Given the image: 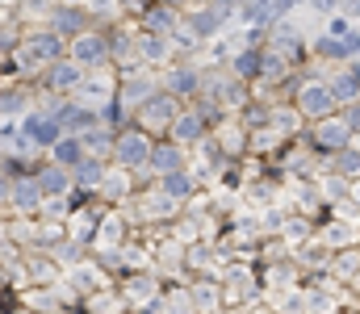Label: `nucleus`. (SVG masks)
Wrapping results in <instances>:
<instances>
[{
	"mask_svg": "<svg viewBox=\"0 0 360 314\" xmlns=\"http://www.w3.org/2000/svg\"><path fill=\"white\" fill-rule=\"evenodd\" d=\"M113 285L122 289V298H126V306H130V310H147V306L160 298L164 277H160L155 268H130V273L113 277Z\"/></svg>",
	"mask_w": 360,
	"mask_h": 314,
	"instance_id": "nucleus-6",
	"label": "nucleus"
},
{
	"mask_svg": "<svg viewBox=\"0 0 360 314\" xmlns=\"http://www.w3.org/2000/svg\"><path fill=\"white\" fill-rule=\"evenodd\" d=\"M310 8H314V13H323V17H331V13L340 8V0H310Z\"/></svg>",
	"mask_w": 360,
	"mask_h": 314,
	"instance_id": "nucleus-52",
	"label": "nucleus"
},
{
	"mask_svg": "<svg viewBox=\"0 0 360 314\" xmlns=\"http://www.w3.org/2000/svg\"><path fill=\"white\" fill-rule=\"evenodd\" d=\"M134 235V222L126 218L122 206H109L96 222V235H92V251H105V247H122L126 239Z\"/></svg>",
	"mask_w": 360,
	"mask_h": 314,
	"instance_id": "nucleus-17",
	"label": "nucleus"
},
{
	"mask_svg": "<svg viewBox=\"0 0 360 314\" xmlns=\"http://www.w3.org/2000/svg\"><path fill=\"white\" fill-rule=\"evenodd\" d=\"M285 143H289V138H285V134H281L272 122H269V126H256V130H248V151H252V155H264V159H272V155H276Z\"/></svg>",
	"mask_w": 360,
	"mask_h": 314,
	"instance_id": "nucleus-34",
	"label": "nucleus"
},
{
	"mask_svg": "<svg viewBox=\"0 0 360 314\" xmlns=\"http://www.w3.org/2000/svg\"><path fill=\"white\" fill-rule=\"evenodd\" d=\"M160 298H164V314H193V294H188V281H164V289H160Z\"/></svg>",
	"mask_w": 360,
	"mask_h": 314,
	"instance_id": "nucleus-40",
	"label": "nucleus"
},
{
	"mask_svg": "<svg viewBox=\"0 0 360 314\" xmlns=\"http://www.w3.org/2000/svg\"><path fill=\"white\" fill-rule=\"evenodd\" d=\"M260 55H264V42H243V46L226 59V67H231L239 80L256 84V80H260Z\"/></svg>",
	"mask_w": 360,
	"mask_h": 314,
	"instance_id": "nucleus-31",
	"label": "nucleus"
},
{
	"mask_svg": "<svg viewBox=\"0 0 360 314\" xmlns=\"http://www.w3.org/2000/svg\"><path fill=\"white\" fill-rule=\"evenodd\" d=\"M96 113H101V122H105V126H109V130H122V126H130V122H134V113H130V109H126V105L117 101V93H113V97H109V101L101 105V109H96Z\"/></svg>",
	"mask_w": 360,
	"mask_h": 314,
	"instance_id": "nucleus-46",
	"label": "nucleus"
},
{
	"mask_svg": "<svg viewBox=\"0 0 360 314\" xmlns=\"http://www.w3.org/2000/svg\"><path fill=\"white\" fill-rule=\"evenodd\" d=\"M348 30H352V17L335 8V13L327 17V34H335V38H348Z\"/></svg>",
	"mask_w": 360,
	"mask_h": 314,
	"instance_id": "nucleus-49",
	"label": "nucleus"
},
{
	"mask_svg": "<svg viewBox=\"0 0 360 314\" xmlns=\"http://www.w3.org/2000/svg\"><path fill=\"white\" fill-rule=\"evenodd\" d=\"M46 202L42 185L34 172H21V176H8V202H4V214H38Z\"/></svg>",
	"mask_w": 360,
	"mask_h": 314,
	"instance_id": "nucleus-15",
	"label": "nucleus"
},
{
	"mask_svg": "<svg viewBox=\"0 0 360 314\" xmlns=\"http://www.w3.org/2000/svg\"><path fill=\"white\" fill-rule=\"evenodd\" d=\"M264 46L272 51H281L293 67H302L306 59H310V42H306V34L289 21V17H281V21H272L269 30H264Z\"/></svg>",
	"mask_w": 360,
	"mask_h": 314,
	"instance_id": "nucleus-9",
	"label": "nucleus"
},
{
	"mask_svg": "<svg viewBox=\"0 0 360 314\" xmlns=\"http://www.w3.org/2000/svg\"><path fill=\"white\" fill-rule=\"evenodd\" d=\"M113 93H117V67H113V63H105V67H92V72H84V80L76 84L72 101H80V105H92V109H101V105L109 101Z\"/></svg>",
	"mask_w": 360,
	"mask_h": 314,
	"instance_id": "nucleus-14",
	"label": "nucleus"
},
{
	"mask_svg": "<svg viewBox=\"0 0 360 314\" xmlns=\"http://www.w3.org/2000/svg\"><path fill=\"white\" fill-rule=\"evenodd\" d=\"M272 168L281 172V176H297V181H314L319 172H323V155L297 134V138H289L276 155H272Z\"/></svg>",
	"mask_w": 360,
	"mask_h": 314,
	"instance_id": "nucleus-2",
	"label": "nucleus"
},
{
	"mask_svg": "<svg viewBox=\"0 0 360 314\" xmlns=\"http://www.w3.org/2000/svg\"><path fill=\"white\" fill-rule=\"evenodd\" d=\"M46 251H51V256H55L63 268H72V264H80L84 256H92L89 243H80V239H72V235H63V239H59L55 247H46Z\"/></svg>",
	"mask_w": 360,
	"mask_h": 314,
	"instance_id": "nucleus-42",
	"label": "nucleus"
},
{
	"mask_svg": "<svg viewBox=\"0 0 360 314\" xmlns=\"http://www.w3.org/2000/svg\"><path fill=\"white\" fill-rule=\"evenodd\" d=\"M155 89H160V72L147 67V63H134V67H122L117 72V101L126 105L130 113L147 101Z\"/></svg>",
	"mask_w": 360,
	"mask_h": 314,
	"instance_id": "nucleus-8",
	"label": "nucleus"
},
{
	"mask_svg": "<svg viewBox=\"0 0 360 314\" xmlns=\"http://www.w3.org/2000/svg\"><path fill=\"white\" fill-rule=\"evenodd\" d=\"M130 193H134V172L122 168V164H105V176H101V185H96V197L109 202V206H122Z\"/></svg>",
	"mask_w": 360,
	"mask_h": 314,
	"instance_id": "nucleus-22",
	"label": "nucleus"
},
{
	"mask_svg": "<svg viewBox=\"0 0 360 314\" xmlns=\"http://www.w3.org/2000/svg\"><path fill=\"white\" fill-rule=\"evenodd\" d=\"M63 281H68V285L76 289V298H80V306H84V298H89V294H96L101 285H109L113 277H109V273L101 268V260H96V256H84L80 264L63 268Z\"/></svg>",
	"mask_w": 360,
	"mask_h": 314,
	"instance_id": "nucleus-18",
	"label": "nucleus"
},
{
	"mask_svg": "<svg viewBox=\"0 0 360 314\" xmlns=\"http://www.w3.org/2000/svg\"><path fill=\"white\" fill-rule=\"evenodd\" d=\"M306 67V63H302ZM289 101L302 109V117L306 122H314V117H327V113H335L340 109V97H335V89H331V80L327 76H302L297 80V89H293V97Z\"/></svg>",
	"mask_w": 360,
	"mask_h": 314,
	"instance_id": "nucleus-1",
	"label": "nucleus"
},
{
	"mask_svg": "<svg viewBox=\"0 0 360 314\" xmlns=\"http://www.w3.org/2000/svg\"><path fill=\"white\" fill-rule=\"evenodd\" d=\"M235 21H239V25H252V30H269L272 21H276V13H272V0H243Z\"/></svg>",
	"mask_w": 360,
	"mask_h": 314,
	"instance_id": "nucleus-37",
	"label": "nucleus"
},
{
	"mask_svg": "<svg viewBox=\"0 0 360 314\" xmlns=\"http://www.w3.org/2000/svg\"><path fill=\"white\" fill-rule=\"evenodd\" d=\"M46 4H59V0H46Z\"/></svg>",
	"mask_w": 360,
	"mask_h": 314,
	"instance_id": "nucleus-59",
	"label": "nucleus"
},
{
	"mask_svg": "<svg viewBox=\"0 0 360 314\" xmlns=\"http://www.w3.org/2000/svg\"><path fill=\"white\" fill-rule=\"evenodd\" d=\"M310 59H319V63H327V67H335V63L352 59V51H348V38H335V34H319V38L310 42Z\"/></svg>",
	"mask_w": 360,
	"mask_h": 314,
	"instance_id": "nucleus-33",
	"label": "nucleus"
},
{
	"mask_svg": "<svg viewBox=\"0 0 360 314\" xmlns=\"http://www.w3.org/2000/svg\"><path fill=\"white\" fill-rule=\"evenodd\" d=\"M314 226H319V222H314L310 214H302V209H289V214H285V222H281V239L293 247V243L310 239V235H314Z\"/></svg>",
	"mask_w": 360,
	"mask_h": 314,
	"instance_id": "nucleus-36",
	"label": "nucleus"
},
{
	"mask_svg": "<svg viewBox=\"0 0 360 314\" xmlns=\"http://www.w3.org/2000/svg\"><path fill=\"white\" fill-rule=\"evenodd\" d=\"M323 168H331V172H335V176H344V181H356V176H360V151L348 143V147H340L335 155H327V159H323Z\"/></svg>",
	"mask_w": 360,
	"mask_h": 314,
	"instance_id": "nucleus-39",
	"label": "nucleus"
},
{
	"mask_svg": "<svg viewBox=\"0 0 360 314\" xmlns=\"http://www.w3.org/2000/svg\"><path fill=\"white\" fill-rule=\"evenodd\" d=\"M160 89L172 93L176 101H197L201 93V67L188 59H172L168 67H160Z\"/></svg>",
	"mask_w": 360,
	"mask_h": 314,
	"instance_id": "nucleus-11",
	"label": "nucleus"
},
{
	"mask_svg": "<svg viewBox=\"0 0 360 314\" xmlns=\"http://www.w3.org/2000/svg\"><path fill=\"white\" fill-rule=\"evenodd\" d=\"M80 310H101V314L113 310V314H122V310H130V306H126L122 289H117V285L109 281V285H101L96 294H89V298H84V306H80Z\"/></svg>",
	"mask_w": 360,
	"mask_h": 314,
	"instance_id": "nucleus-38",
	"label": "nucleus"
},
{
	"mask_svg": "<svg viewBox=\"0 0 360 314\" xmlns=\"http://www.w3.org/2000/svg\"><path fill=\"white\" fill-rule=\"evenodd\" d=\"M340 13H348V17H360V0H340Z\"/></svg>",
	"mask_w": 360,
	"mask_h": 314,
	"instance_id": "nucleus-53",
	"label": "nucleus"
},
{
	"mask_svg": "<svg viewBox=\"0 0 360 314\" xmlns=\"http://www.w3.org/2000/svg\"><path fill=\"white\" fill-rule=\"evenodd\" d=\"M21 130L30 134V143H34L38 151H51V143H59V134H63V122H59L51 109L34 105V109L21 113Z\"/></svg>",
	"mask_w": 360,
	"mask_h": 314,
	"instance_id": "nucleus-16",
	"label": "nucleus"
},
{
	"mask_svg": "<svg viewBox=\"0 0 360 314\" xmlns=\"http://www.w3.org/2000/svg\"><path fill=\"white\" fill-rule=\"evenodd\" d=\"M68 55H72L84 72L105 67V63H109V30H101V25L80 30L76 38H68Z\"/></svg>",
	"mask_w": 360,
	"mask_h": 314,
	"instance_id": "nucleus-10",
	"label": "nucleus"
},
{
	"mask_svg": "<svg viewBox=\"0 0 360 314\" xmlns=\"http://www.w3.org/2000/svg\"><path fill=\"white\" fill-rule=\"evenodd\" d=\"M214 138L226 147L231 159H243L248 155V126L239 122V113H222V122L214 126Z\"/></svg>",
	"mask_w": 360,
	"mask_h": 314,
	"instance_id": "nucleus-27",
	"label": "nucleus"
},
{
	"mask_svg": "<svg viewBox=\"0 0 360 314\" xmlns=\"http://www.w3.org/2000/svg\"><path fill=\"white\" fill-rule=\"evenodd\" d=\"M68 4H84V0H68Z\"/></svg>",
	"mask_w": 360,
	"mask_h": 314,
	"instance_id": "nucleus-58",
	"label": "nucleus"
},
{
	"mask_svg": "<svg viewBox=\"0 0 360 314\" xmlns=\"http://www.w3.org/2000/svg\"><path fill=\"white\" fill-rule=\"evenodd\" d=\"M105 164L109 159H96V155H84L76 168H72V185H84V189H96L101 176H105Z\"/></svg>",
	"mask_w": 360,
	"mask_h": 314,
	"instance_id": "nucleus-44",
	"label": "nucleus"
},
{
	"mask_svg": "<svg viewBox=\"0 0 360 314\" xmlns=\"http://www.w3.org/2000/svg\"><path fill=\"white\" fill-rule=\"evenodd\" d=\"M68 214H72V197H68V193L46 197V202H42V209H38V218H55V222H68Z\"/></svg>",
	"mask_w": 360,
	"mask_h": 314,
	"instance_id": "nucleus-48",
	"label": "nucleus"
},
{
	"mask_svg": "<svg viewBox=\"0 0 360 314\" xmlns=\"http://www.w3.org/2000/svg\"><path fill=\"white\" fill-rule=\"evenodd\" d=\"M188 164V147L176 143L172 134H164V138H155L151 143V155H147V168L155 172V176H164V172H176Z\"/></svg>",
	"mask_w": 360,
	"mask_h": 314,
	"instance_id": "nucleus-21",
	"label": "nucleus"
},
{
	"mask_svg": "<svg viewBox=\"0 0 360 314\" xmlns=\"http://www.w3.org/2000/svg\"><path fill=\"white\" fill-rule=\"evenodd\" d=\"M4 202H8V176L0 172V209H4Z\"/></svg>",
	"mask_w": 360,
	"mask_h": 314,
	"instance_id": "nucleus-56",
	"label": "nucleus"
},
{
	"mask_svg": "<svg viewBox=\"0 0 360 314\" xmlns=\"http://www.w3.org/2000/svg\"><path fill=\"white\" fill-rule=\"evenodd\" d=\"M327 80H331V89H335L340 105L352 101V97H360V55L344 59V63H335V67L327 72Z\"/></svg>",
	"mask_w": 360,
	"mask_h": 314,
	"instance_id": "nucleus-29",
	"label": "nucleus"
},
{
	"mask_svg": "<svg viewBox=\"0 0 360 314\" xmlns=\"http://www.w3.org/2000/svg\"><path fill=\"white\" fill-rule=\"evenodd\" d=\"M139 59L147 63V67H168L172 59H176V46H172V34H147V30H139Z\"/></svg>",
	"mask_w": 360,
	"mask_h": 314,
	"instance_id": "nucleus-25",
	"label": "nucleus"
},
{
	"mask_svg": "<svg viewBox=\"0 0 360 314\" xmlns=\"http://www.w3.org/2000/svg\"><path fill=\"white\" fill-rule=\"evenodd\" d=\"M348 197L360 206V176H356V181H348Z\"/></svg>",
	"mask_w": 360,
	"mask_h": 314,
	"instance_id": "nucleus-55",
	"label": "nucleus"
},
{
	"mask_svg": "<svg viewBox=\"0 0 360 314\" xmlns=\"http://www.w3.org/2000/svg\"><path fill=\"white\" fill-rule=\"evenodd\" d=\"M46 25L51 30H59L63 38H76L80 30H89L92 17L84 4H68V0H59V4H51V13H46Z\"/></svg>",
	"mask_w": 360,
	"mask_h": 314,
	"instance_id": "nucleus-23",
	"label": "nucleus"
},
{
	"mask_svg": "<svg viewBox=\"0 0 360 314\" xmlns=\"http://www.w3.org/2000/svg\"><path fill=\"white\" fill-rule=\"evenodd\" d=\"M109 63H113L117 72L143 63V59H139V25H134V21H117V25L109 30Z\"/></svg>",
	"mask_w": 360,
	"mask_h": 314,
	"instance_id": "nucleus-19",
	"label": "nucleus"
},
{
	"mask_svg": "<svg viewBox=\"0 0 360 314\" xmlns=\"http://www.w3.org/2000/svg\"><path fill=\"white\" fill-rule=\"evenodd\" d=\"M155 185H160V189H164L168 197H176L180 206H184V202H188L193 193H201V189H205V185L197 181V172H193L188 164H184V168H176V172H164V176H155Z\"/></svg>",
	"mask_w": 360,
	"mask_h": 314,
	"instance_id": "nucleus-30",
	"label": "nucleus"
},
{
	"mask_svg": "<svg viewBox=\"0 0 360 314\" xmlns=\"http://www.w3.org/2000/svg\"><path fill=\"white\" fill-rule=\"evenodd\" d=\"M80 80H84V67H80L72 55H63V59H55V63H46V67L38 72L34 93H38V97H72Z\"/></svg>",
	"mask_w": 360,
	"mask_h": 314,
	"instance_id": "nucleus-4",
	"label": "nucleus"
},
{
	"mask_svg": "<svg viewBox=\"0 0 360 314\" xmlns=\"http://www.w3.org/2000/svg\"><path fill=\"white\" fill-rule=\"evenodd\" d=\"M164 4H176V8H184V4H188V0H164Z\"/></svg>",
	"mask_w": 360,
	"mask_h": 314,
	"instance_id": "nucleus-57",
	"label": "nucleus"
},
{
	"mask_svg": "<svg viewBox=\"0 0 360 314\" xmlns=\"http://www.w3.org/2000/svg\"><path fill=\"white\" fill-rule=\"evenodd\" d=\"M147 4H151V0H117V8H122V17H126V21H134Z\"/></svg>",
	"mask_w": 360,
	"mask_h": 314,
	"instance_id": "nucleus-51",
	"label": "nucleus"
},
{
	"mask_svg": "<svg viewBox=\"0 0 360 314\" xmlns=\"http://www.w3.org/2000/svg\"><path fill=\"white\" fill-rule=\"evenodd\" d=\"M348 51H352V55H360V30H356V25L348 30Z\"/></svg>",
	"mask_w": 360,
	"mask_h": 314,
	"instance_id": "nucleus-54",
	"label": "nucleus"
},
{
	"mask_svg": "<svg viewBox=\"0 0 360 314\" xmlns=\"http://www.w3.org/2000/svg\"><path fill=\"white\" fill-rule=\"evenodd\" d=\"M46 155H51V159H59L63 168H76L89 151H84V138H80V134L63 130V134H59V143H51V151H46Z\"/></svg>",
	"mask_w": 360,
	"mask_h": 314,
	"instance_id": "nucleus-35",
	"label": "nucleus"
},
{
	"mask_svg": "<svg viewBox=\"0 0 360 314\" xmlns=\"http://www.w3.org/2000/svg\"><path fill=\"white\" fill-rule=\"evenodd\" d=\"M210 130H214V122H210V113L201 109V101H184L176 109V117H172V130H168V134L193 151V147H197Z\"/></svg>",
	"mask_w": 360,
	"mask_h": 314,
	"instance_id": "nucleus-12",
	"label": "nucleus"
},
{
	"mask_svg": "<svg viewBox=\"0 0 360 314\" xmlns=\"http://www.w3.org/2000/svg\"><path fill=\"white\" fill-rule=\"evenodd\" d=\"M21 34H25V25L17 21V13L0 21V59H4V55H13V51L21 46Z\"/></svg>",
	"mask_w": 360,
	"mask_h": 314,
	"instance_id": "nucleus-47",
	"label": "nucleus"
},
{
	"mask_svg": "<svg viewBox=\"0 0 360 314\" xmlns=\"http://www.w3.org/2000/svg\"><path fill=\"white\" fill-rule=\"evenodd\" d=\"M302 138L327 159V155H335L340 147H348L352 143V126L344 122V113L335 109V113H327V117H314V122H306V130H302Z\"/></svg>",
	"mask_w": 360,
	"mask_h": 314,
	"instance_id": "nucleus-3",
	"label": "nucleus"
},
{
	"mask_svg": "<svg viewBox=\"0 0 360 314\" xmlns=\"http://www.w3.org/2000/svg\"><path fill=\"white\" fill-rule=\"evenodd\" d=\"M113 134L117 130H109L105 122H96V126H89L80 138H84V151L89 155H96V159H109V151H113Z\"/></svg>",
	"mask_w": 360,
	"mask_h": 314,
	"instance_id": "nucleus-41",
	"label": "nucleus"
},
{
	"mask_svg": "<svg viewBox=\"0 0 360 314\" xmlns=\"http://www.w3.org/2000/svg\"><path fill=\"white\" fill-rule=\"evenodd\" d=\"M151 143H155V138H151L143 126H134V122H130V126H122V130L113 134L109 164H122V168H130V172H134V168H143V164H147V155H151Z\"/></svg>",
	"mask_w": 360,
	"mask_h": 314,
	"instance_id": "nucleus-7",
	"label": "nucleus"
},
{
	"mask_svg": "<svg viewBox=\"0 0 360 314\" xmlns=\"http://www.w3.org/2000/svg\"><path fill=\"white\" fill-rule=\"evenodd\" d=\"M340 113H344V122L352 126V134H360V97L344 101V105H340Z\"/></svg>",
	"mask_w": 360,
	"mask_h": 314,
	"instance_id": "nucleus-50",
	"label": "nucleus"
},
{
	"mask_svg": "<svg viewBox=\"0 0 360 314\" xmlns=\"http://www.w3.org/2000/svg\"><path fill=\"white\" fill-rule=\"evenodd\" d=\"M84 8H89L92 25H101V30H113L117 21H126L122 8H117V0H84Z\"/></svg>",
	"mask_w": 360,
	"mask_h": 314,
	"instance_id": "nucleus-45",
	"label": "nucleus"
},
{
	"mask_svg": "<svg viewBox=\"0 0 360 314\" xmlns=\"http://www.w3.org/2000/svg\"><path fill=\"white\" fill-rule=\"evenodd\" d=\"M188 294H193V310H226V285L214 273H193Z\"/></svg>",
	"mask_w": 360,
	"mask_h": 314,
	"instance_id": "nucleus-20",
	"label": "nucleus"
},
{
	"mask_svg": "<svg viewBox=\"0 0 360 314\" xmlns=\"http://www.w3.org/2000/svg\"><path fill=\"white\" fill-rule=\"evenodd\" d=\"M314 185H319V193H323V202H327V206H340V202L348 197V181H344V176H335L331 168H323V172L314 176Z\"/></svg>",
	"mask_w": 360,
	"mask_h": 314,
	"instance_id": "nucleus-43",
	"label": "nucleus"
},
{
	"mask_svg": "<svg viewBox=\"0 0 360 314\" xmlns=\"http://www.w3.org/2000/svg\"><path fill=\"white\" fill-rule=\"evenodd\" d=\"M134 25L147 30V34H172L180 25V8L176 4H164V0H151V4L134 17Z\"/></svg>",
	"mask_w": 360,
	"mask_h": 314,
	"instance_id": "nucleus-26",
	"label": "nucleus"
},
{
	"mask_svg": "<svg viewBox=\"0 0 360 314\" xmlns=\"http://www.w3.org/2000/svg\"><path fill=\"white\" fill-rule=\"evenodd\" d=\"M314 235H319L331 251H340V247H352V243H360V222L331 214V218H323V222L314 226Z\"/></svg>",
	"mask_w": 360,
	"mask_h": 314,
	"instance_id": "nucleus-24",
	"label": "nucleus"
},
{
	"mask_svg": "<svg viewBox=\"0 0 360 314\" xmlns=\"http://www.w3.org/2000/svg\"><path fill=\"white\" fill-rule=\"evenodd\" d=\"M180 105H184V101H176L172 93L155 89V93H151L147 101H143L139 109H134V126H143V130H147L151 138H164V134L172 130V117H176V109H180Z\"/></svg>",
	"mask_w": 360,
	"mask_h": 314,
	"instance_id": "nucleus-5",
	"label": "nucleus"
},
{
	"mask_svg": "<svg viewBox=\"0 0 360 314\" xmlns=\"http://www.w3.org/2000/svg\"><path fill=\"white\" fill-rule=\"evenodd\" d=\"M269 122L285 134V138H297L302 130H306V117H302V109L289 101V97H281V101L269 105Z\"/></svg>",
	"mask_w": 360,
	"mask_h": 314,
	"instance_id": "nucleus-32",
	"label": "nucleus"
},
{
	"mask_svg": "<svg viewBox=\"0 0 360 314\" xmlns=\"http://www.w3.org/2000/svg\"><path fill=\"white\" fill-rule=\"evenodd\" d=\"M226 25H231V21H226L222 13H214L205 0H188V4L180 8V30H188V34H193V38H201V42L218 38Z\"/></svg>",
	"mask_w": 360,
	"mask_h": 314,
	"instance_id": "nucleus-13",
	"label": "nucleus"
},
{
	"mask_svg": "<svg viewBox=\"0 0 360 314\" xmlns=\"http://www.w3.org/2000/svg\"><path fill=\"white\" fill-rule=\"evenodd\" d=\"M34 176H38V185H42L46 197H59V193L72 189V168H63V164L51 159V155H42V159L34 164Z\"/></svg>",
	"mask_w": 360,
	"mask_h": 314,
	"instance_id": "nucleus-28",
	"label": "nucleus"
}]
</instances>
